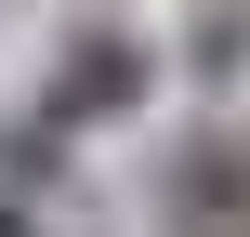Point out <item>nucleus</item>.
Segmentation results:
<instances>
[{
    "label": "nucleus",
    "mask_w": 250,
    "mask_h": 237,
    "mask_svg": "<svg viewBox=\"0 0 250 237\" xmlns=\"http://www.w3.org/2000/svg\"><path fill=\"white\" fill-rule=\"evenodd\" d=\"M0 237H40V211H26V198H0Z\"/></svg>",
    "instance_id": "39448f33"
},
{
    "label": "nucleus",
    "mask_w": 250,
    "mask_h": 237,
    "mask_svg": "<svg viewBox=\"0 0 250 237\" xmlns=\"http://www.w3.org/2000/svg\"><path fill=\"white\" fill-rule=\"evenodd\" d=\"M145 79H158V66H145V40H119V26H79V40L53 53V92H40V119H53V132H92V119L119 132V119L145 106Z\"/></svg>",
    "instance_id": "f257e3e1"
},
{
    "label": "nucleus",
    "mask_w": 250,
    "mask_h": 237,
    "mask_svg": "<svg viewBox=\"0 0 250 237\" xmlns=\"http://www.w3.org/2000/svg\"><path fill=\"white\" fill-rule=\"evenodd\" d=\"M237 53H250V0H198V13H185V79H198V92H224V79H237Z\"/></svg>",
    "instance_id": "7ed1b4c3"
},
{
    "label": "nucleus",
    "mask_w": 250,
    "mask_h": 237,
    "mask_svg": "<svg viewBox=\"0 0 250 237\" xmlns=\"http://www.w3.org/2000/svg\"><path fill=\"white\" fill-rule=\"evenodd\" d=\"M53 185H66V132H53V119H13V132H0V198L40 211Z\"/></svg>",
    "instance_id": "20e7f679"
},
{
    "label": "nucleus",
    "mask_w": 250,
    "mask_h": 237,
    "mask_svg": "<svg viewBox=\"0 0 250 237\" xmlns=\"http://www.w3.org/2000/svg\"><path fill=\"white\" fill-rule=\"evenodd\" d=\"M158 198H171V237H250V132H185Z\"/></svg>",
    "instance_id": "f03ea898"
}]
</instances>
